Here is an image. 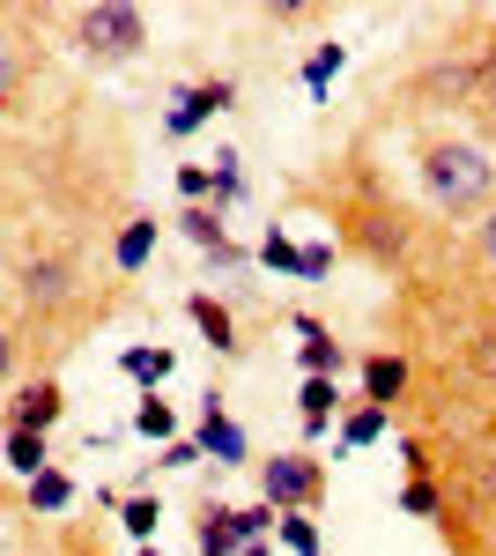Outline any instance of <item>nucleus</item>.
<instances>
[{
	"label": "nucleus",
	"mask_w": 496,
	"mask_h": 556,
	"mask_svg": "<svg viewBox=\"0 0 496 556\" xmlns=\"http://www.w3.org/2000/svg\"><path fill=\"white\" fill-rule=\"evenodd\" d=\"M415 172H422V193H430V208L437 215H482L496 208V156L482 141H467V134H422L415 141Z\"/></svg>",
	"instance_id": "obj_1"
},
{
	"label": "nucleus",
	"mask_w": 496,
	"mask_h": 556,
	"mask_svg": "<svg viewBox=\"0 0 496 556\" xmlns=\"http://www.w3.org/2000/svg\"><path fill=\"white\" fill-rule=\"evenodd\" d=\"M67 23H75V52H82L89 67H119V60H133L149 45V15L133 0H89Z\"/></svg>",
	"instance_id": "obj_2"
},
{
	"label": "nucleus",
	"mask_w": 496,
	"mask_h": 556,
	"mask_svg": "<svg viewBox=\"0 0 496 556\" xmlns=\"http://www.w3.org/2000/svg\"><path fill=\"white\" fill-rule=\"evenodd\" d=\"M474 52H482V45H467V52H430L408 75V104H422V112H474Z\"/></svg>",
	"instance_id": "obj_3"
},
{
	"label": "nucleus",
	"mask_w": 496,
	"mask_h": 556,
	"mask_svg": "<svg viewBox=\"0 0 496 556\" xmlns=\"http://www.w3.org/2000/svg\"><path fill=\"white\" fill-rule=\"evenodd\" d=\"M259 497L275 513H319L327 505V468L311 453H275V460H259Z\"/></svg>",
	"instance_id": "obj_4"
},
{
	"label": "nucleus",
	"mask_w": 496,
	"mask_h": 556,
	"mask_svg": "<svg viewBox=\"0 0 496 556\" xmlns=\"http://www.w3.org/2000/svg\"><path fill=\"white\" fill-rule=\"evenodd\" d=\"M75 282H82V267H75L67 253H30L23 260V304H30V319L75 304Z\"/></svg>",
	"instance_id": "obj_5"
},
{
	"label": "nucleus",
	"mask_w": 496,
	"mask_h": 556,
	"mask_svg": "<svg viewBox=\"0 0 496 556\" xmlns=\"http://www.w3.org/2000/svg\"><path fill=\"white\" fill-rule=\"evenodd\" d=\"M238 104V83L230 75H207V83H193V89H178V104L164 112V134L170 141H186V134H201L215 112H230Z\"/></svg>",
	"instance_id": "obj_6"
},
{
	"label": "nucleus",
	"mask_w": 496,
	"mask_h": 556,
	"mask_svg": "<svg viewBox=\"0 0 496 556\" xmlns=\"http://www.w3.org/2000/svg\"><path fill=\"white\" fill-rule=\"evenodd\" d=\"M201 453L215 460V468H245V460H252L245 424L222 408V393H207V401H201Z\"/></svg>",
	"instance_id": "obj_7"
},
{
	"label": "nucleus",
	"mask_w": 496,
	"mask_h": 556,
	"mask_svg": "<svg viewBox=\"0 0 496 556\" xmlns=\"http://www.w3.org/2000/svg\"><path fill=\"white\" fill-rule=\"evenodd\" d=\"M178 230H186V238H193V245H201V253L215 260L222 275H238V267H245V245H230V223H222V208H178Z\"/></svg>",
	"instance_id": "obj_8"
},
{
	"label": "nucleus",
	"mask_w": 496,
	"mask_h": 556,
	"mask_svg": "<svg viewBox=\"0 0 496 556\" xmlns=\"http://www.w3.org/2000/svg\"><path fill=\"white\" fill-rule=\"evenodd\" d=\"M296 356H304V379H341V364H348V349L333 342L327 319H311V312H296Z\"/></svg>",
	"instance_id": "obj_9"
},
{
	"label": "nucleus",
	"mask_w": 496,
	"mask_h": 556,
	"mask_svg": "<svg viewBox=\"0 0 496 556\" xmlns=\"http://www.w3.org/2000/svg\"><path fill=\"white\" fill-rule=\"evenodd\" d=\"M415 386V364L400 356V349H371L364 356V401H378V408H400Z\"/></svg>",
	"instance_id": "obj_10"
},
{
	"label": "nucleus",
	"mask_w": 496,
	"mask_h": 556,
	"mask_svg": "<svg viewBox=\"0 0 496 556\" xmlns=\"http://www.w3.org/2000/svg\"><path fill=\"white\" fill-rule=\"evenodd\" d=\"M60 408H67V393H60V379H30L23 393H15V408H8V430H52L60 424Z\"/></svg>",
	"instance_id": "obj_11"
},
{
	"label": "nucleus",
	"mask_w": 496,
	"mask_h": 556,
	"mask_svg": "<svg viewBox=\"0 0 496 556\" xmlns=\"http://www.w3.org/2000/svg\"><path fill=\"white\" fill-rule=\"evenodd\" d=\"M186 319L207 334V349H215V356H238V319H230V304H222V298L193 290V298H186Z\"/></svg>",
	"instance_id": "obj_12"
},
{
	"label": "nucleus",
	"mask_w": 496,
	"mask_h": 556,
	"mask_svg": "<svg viewBox=\"0 0 496 556\" xmlns=\"http://www.w3.org/2000/svg\"><path fill=\"white\" fill-rule=\"evenodd\" d=\"M193 534H201V556H245V527H238V505H201Z\"/></svg>",
	"instance_id": "obj_13"
},
{
	"label": "nucleus",
	"mask_w": 496,
	"mask_h": 556,
	"mask_svg": "<svg viewBox=\"0 0 496 556\" xmlns=\"http://www.w3.org/2000/svg\"><path fill=\"white\" fill-rule=\"evenodd\" d=\"M156 230H164L156 215H126V230L112 238V267H119V275H141L149 253H156Z\"/></svg>",
	"instance_id": "obj_14"
},
{
	"label": "nucleus",
	"mask_w": 496,
	"mask_h": 556,
	"mask_svg": "<svg viewBox=\"0 0 496 556\" xmlns=\"http://www.w3.org/2000/svg\"><path fill=\"white\" fill-rule=\"evenodd\" d=\"M119 371H126L133 386H149V393H164V379L178 371V356H170L164 342H156V349H149V342H133V349L119 356Z\"/></svg>",
	"instance_id": "obj_15"
},
{
	"label": "nucleus",
	"mask_w": 496,
	"mask_h": 556,
	"mask_svg": "<svg viewBox=\"0 0 496 556\" xmlns=\"http://www.w3.org/2000/svg\"><path fill=\"white\" fill-rule=\"evenodd\" d=\"M333 408H341V386L333 379H304V393H296V424H304V438H319V430L333 424Z\"/></svg>",
	"instance_id": "obj_16"
},
{
	"label": "nucleus",
	"mask_w": 496,
	"mask_h": 556,
	"mask_svg": "<svg viewBox=\"0 0 496 556\" xmlns=\"http://www.w3.org/2000/svg\"><path fill=\"white\" fill-rule=\"evenodd\" d=\"M385 430H393V408H378V401L348 408V416H341V453H364V445H378Z\"/></svg>",
	"instance_id": "obj_17"
},
{
	"label": "nucleus",
	"mask_w": 496,
	"mask_h": 556,
	"mask_svg": "<svg viewBox=\"0 0 496 556\" xmlns=\"http://www.w3.org/2000/svg\"><path fill=\"white\" fill-rule=\"evenodd\" d=\"M15 23H23V15L0 8V104L23 89V67H30V52H23V38H15Z\"/></svg>",
	"instance_id": "obj_18"
},
{
	"label": "nucleus",
	"mask_w": 496,
	"mask_h": 556,
	"mask_svg": "<svg viewBox=\"0 0 496 556\" xmlns=\"http://www.w3.org/2000/svg\"><path fill=\"white\" fill-rule=\"evenodd\" d=\"M0 453H8V468L23 475V482H38V475L52 468V445H44L38 430H8V445H0Z\"/></svg>",
	"instance_id": "obj_19"
},
{
	"label": "nucleus",
	"mask_w": 496,
	"mask_h": 556,
	"mask_svg": "<svg viewBox=\"0 0 496 556\" xmlns=\"http://www.w3.org/2000/svg\"><path fill=\"white\" fill-rule=\"evenodd\" d=\"M467 371L496 393V312H482V319L467 327Z\"/></svg>",
	"instance_id": "obj_20"
},
{
	"label": "nucleus",
	"mask_w": 496,
	"mask_h": 556,
	"mask_svg": "<svg viewBox=\"0 0 496 556\" xmlns=\"http://www.w3.org/2000/svg\"><path fill=\"white\" fill-rule=\"evenodd\" d=\"M133 430H141V438H156V445H170V438H178V408H170L164 393H141V408H133Z\"/></svg>",
	"instance_id": "obj_21"
},
{
	"label": "nucleus",
	"mask_w": 496,
	"mask_h": 556,
	"mask_svg": "<svg viewBox=\"0 0 496 556\" xmlns=\"http://www.w3.org/2000/svg\"><path fill=\"white\" fill-rule=\"evenodd\" d=\"M67 505H75V475L44 468L38 482H30V513H67Z\"/></svg>",
	"instance_id": "obj_22"
},
{
	"label": "nucleus",
	"mask_w": 496,
	"mask_h": 556,
	"mask_svg": "<svg viewBox=\"0 0 496 556\" xmlns=\"http://www.w3.org/2000/svg\"><path fill=\"white\" fill-rule=\"evenodd\" d=\"M400 513L408 519H445V482H437V475L408 482V490H400Z\"/></svg>",
	"instance_id": "obj_23"
},
{
	"label": "nucleus",
	"mask_w": 496,
	"mask_h": 556,
	"mask_svg": "<svg viewBox=\"0 0 496 556\" xmlns=\"http://www.w3.org/2000/svg\"><path fill=\"white\" fill-rule=\"evenodd\" d=\"M341 67H348V45H319V52L304 60V89H311V97H327V83L341 75Z\"/></svg>",
	"instance_id": "obj_24"
},
{
	"label": "nucleus",
	"mask_w": 496,
	"mask_h": 556,
	"mask_svg": "<svg viewBox=\"0 0 496 556\" xmlns=\"http://www.w3.org/2000/svg\"><path fill=\"white\" fill-rule=\"evenodd\" d=\"M259 260H267V267H282V275H296V282H304V245H290V230H282V223H275V230L259 238Z\"/></svg>",
	"instance_id": "obj_25"
},
{
	"label": "nucleus",
	"mask_w": 496,
	"mask_h": 556,
	"mask_svg": "<svg viewBox=\"0 0 496 556\" xmlns=\"http://www.w3.org/2000/svg\"><path fill=\"white\" fill-rule=\"evenodd\" d=\"M275 542H282V549H296V556H319V519H311V513H282Z\"/></svg>",
	"instance_id": "obj_26"
},
{
	"label": "nucleus",
	"mask_w": 496,
	"mask_h": 556,
	"mask_svg": "<svg viewBox=\"0 0 496 556\" xmlns=\"http://www.w3.org/2000/svg\"><path fill=\"white\" fill-rule=\"evenodd\" d=\"M119 519H126V534H133V542L149 549V534L164 527V505H156V497H126V505H119Z\"/></svg>",
	"instance_id": "obj_27"
},
{
	"label": "nucleus",
	"mask_w": 496,
	"mask_h": 556,
	"mask_svg": "<svg viewBox=\"0 0 496 556\" xmlns=\"http://www.w3.org/2000/svg\"><path fill=\"white\" fill-rule=\"evenodd\" d=\"M201 460H207V453H201V438H170L156 468H201Z\"/></svg>",
	"instance_id": "obj_28"
},
{
	"label": "nucleus",
	"mask_w": 496,
	"mask_h": 556,
	"mask_svg": "<svg viewBox=\"0 0 496 556\" xmlns=\"http://www.w3.org/2000/svg\"><path fill=\"white\" fill-rule=\"evenodd\" d=\"M474 260H482V267L496 275V208L482 215V223H474Z\"/></svg>",
	"instance_id": "obj_29"
},
{
	"label": "nucleus",
	"mask_w": 496,
	"mask_h": 556,
	"mask_svg": "<svg viewBox=\"0 0 496 556\" xmlns=\"http://www.w3.org/2000/svg\"><path fill=\"white\" fill-rule=\"evenodd\" d=\"M15 356H23V342H15V327H8V319H0V386L15 379Z\"/></svg>",
	"instance_id": "obj_30"
},
{
	"label": "nucleus",
	"mask_w": 496,
	"mask_h": 556,
	"mask_svg": "<svg viewBox=\"0 0 496 556\" xmlns=\"http://www.w3.org/2000/svg\"><path fill=\"white\" fill-rule=\"evenodd\" d=\"M319 275H333V245H304V282H319Z\"/></svg>",
	"instance_id": "obj_31"
},
{
	"label": "nucleus",
	"mask_w": 496,
	"mask_h": 556,
	"mask_svg": "<svg viewBox=\"0 0 496 556\" xmlns=\"http://www.w3.org/2000/svg\"><path fill=\"white\" fill-rule=\"evenodd\" d=\"M474 445H482V453H489V460H496V416H489V424H482V438H474Z\"/></svg>",
	"instance_id": "obj_32"
},
{
	"label": "nucleus",
	"mask_w": 496,
	"mask_h": 556,
	"mask_svg": "<svg viewBox=\"0 0 496 556\" xmlns=\"http://www.w3.org/2000/svg\"><path fill=\"white\" fill-rule=\"evenodd\" d=\"M141 556H164V549H156V542H149V549H141Z\"/></svg>",
	"instance_id": "obj_33"
},
{
	"label": "nucleus",
	"mask_w": 496,
	"mask_h": 556,
	"mask_svg": "<svg viewBox=\"0 0 496 556\" xmlns=\"http://www.w3.org/2000/svg\"><path fill=\"white\" fill-rule=\"evenodd\" d=\"M489 134H496V127H489Z\"/></svg>",
	"instance_id": "obj_34"
}]
</instances>
